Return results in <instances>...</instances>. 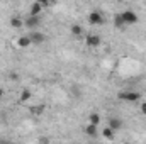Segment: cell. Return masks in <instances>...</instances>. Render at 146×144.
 I'll use <instances>...</instances> for the list:
<instances>
[{
    "mask_svg": "<svg viewBox=\"0 0 146 144\" xmlns=\"http://www.w3.org/2000/svg\"><path fill=\"white\" fill-rule=\"evenodd\" d=\"M42 105H37V107H33L31 108V112H33V114H41V112H42Z\"/></svg>",
    "mask_w": 146,
    "mask_h": 144,
    "instance_id": "cell-17",
    "label": "cell"
},
{
    "mask_svg": "<svg viewBox=\"0 0 146 144\" xmlns=\"http://www.w3.org/2000/svg\"><path fill=\"white\" fill-rule=\"evenodd\" d=\"M88 122H90V126H99L100 124V115L99 114H90V117H88Z\"/></svg>",
    "mask_w": 146,
    "mask_h": 144,
    "instance_id": "cell-10",
    "label": "cell"
},
{
    "mask_svg": "<svg viewBox=\"0 0 146 144\" xmlns=\"http://www.w3.org/2000/svg\"><path fill=\"white\" fill-rule=\"evenodd\" d=\"M85 132H87V134H88L90 137H95V136H97V127H95V126H90V124H88V126L85 127Z\"/></svg>",
    "mask_w": 146,
    "mask_h": 144,
    "instance_id": "cell-13",
    "label": "cell"
},
{
    "mask_svg": "<svg viewBox=\"0 0 146 144\" xmlns=\"http://www.w3.org/2000/svg\"><path fill=\"white\" fill-rule=\"evenodd\" d=\"M10 26H12L14 29H19V27L24 26V22H22V19H19V17H12V19H10Z\"/></svg>",
    "mask_w": 146,
    "mask_h": 144,
    "instance_id": "cell-12",
    "label": "cell"
},
{
    "mask_svg": "<svg viewBox=\"0 0 146 144\" xmlns=\"http://www.w3.org/2000/svg\"><path fill=\"white\" fill-rule=\"evenodd\" d=\"M10 78H12V80H17V78H19V76H17V75H15V73H10Z\"/></svg>",
    "mask_w": 146,
    "mask_h": 144,
    "instance_id": "cell-19",
    "label": "cell"
},
{
    "mask_svg": "<svg viewBox=\"0 0 146 144\" xmlns=\"http://www.w3.org/2000/svg\"><path fill=\"white\" fill-rule=\"evenodd\" d=\"M82 31H83V29H82V26H80V24H73V26H72V34H73V36H80V34H82Z\"/></svg>",
    "mask_w": 146,
    "mask_h": 144,
    "instance_id": "cell-14",
    "label": "cell"
},
{
    "mask_svg": "<svg viewBox=\"0 0 146 144\" xmlns=\"http://www.w3.org/2000/svg\"><path fill=\"white\" fill-rule=\"evenodd\" d=\"M17 44H19L21 48H27V46H31L33 42H31V37H29V36H22V37H19Z\"/></svg>",
    "mask_w": 146,
    "mask_h": 144,
    "instance_id": "cell-9",
    "label": "cell"
},
{
    "mask_svg": "<svg viewBox=\"0 0 146 144\" xmlns=\"http://www.w3.org/2000/svg\"><path fill=\"white\" fill-rule=\"evenodd\" d=\"M124 20H122V17H121V14L119 15H115V27H119V29H124Z\"/></svg>",
    "mask_w": 146,
    "mask_h": 144,
    "instance_id": "cell-15",
    "label": "cell"
},
{
    "mask_svg": "<svg viewBox=\"0 0 146 144\" xmlns=\"http://www.w3.org/2000/svg\"><path fill=\"white\" fill-rule=\"evenodd\" d=\"M141 112L146 115V102H145V104H141Z\"/></svg>",
    "mask_w": 146,
    "mask_h": 144,
    "instance_id": "cell-18",
    "label": "cell"
},
{
    "mask_svg": "<svg viewBox=\"0 0 146 144\" xmlns=\"http://www.w3.org/2000/svg\"><path fill=\"white\" fill-rule=\"evenodd\" d=\"M2 95H3V90H2V88H0V98H2Z\"/></svg>",
    "mask_w": 146,
    "mask_h": 144,
    "instance_id": "cell-20",
    "label": "cell"
},
{
    "mask_svg": "<svg viewBox=\"0 0 146 144\" xmlns=\"http://www.w3.org/2000/svg\"><path fill=\"white\" fill-rule=\"evenodd\" d=\"M87 44L92 46V48L100 46V36H97V34H90V36H87Z\"/></svg>",
    "mask_w": 146,
    "mask_h": 144,
    "instance_id": "cell-6",
    "label": "cell"
},
{
    "mask_svg": "<svg viewBox=\"0 0 146 144\" xmlns=\"http://www.w3.org/2000/svg\"><path fill=\"white\" fill-rule=\"evenodd\" d=\"M31 42L33 44H42L44 41H46V36L42 34V32H37V31H34V32H31Z\"/></svg>",
    "mask_w": 146,
    "mask_h": 144,
    "instance_id": "cell-4",
    "label": "cell"
},
{
    "mask_svg": "<svg viewBox=\"0 0 146 144\" xmlns=\"http://www.w3.org/2000/svg\"><path fill=\"white\" fill-rule=\"evenodd\" d=\"M139 93L138 92H121L119 93V98L121 100H127V102H136V100H139Z\"/></svg>",
    "mask_w": 146,
    "mask_h": 144,
    "instance_id": "cell-2",
    "label": "cell"
},
{
    "mask_svg": "<svg viewBox=\"0 0 146 144\" xmlns=\"http://www.w3.org/2000/svg\"><path fill=\"white\" fill-rule=\"evenodd\" d=\"M121 17H122V20H124L126 26H129V24H136V22H138V15H136L133 10H126V12H122Z\"/></svg>",
    "mask_w": 146,
    "mask_h": 144,
    "instance_id": "cell-1",
    "label": "cell"
},
{
    "mask_svg": "<svg viewBox=\"0 0 146 144\" xmlns=\"http://www.w3.org/2000/svg\"><path fill=\"white\" fill-rule=\"evenodd\" d=\"M102 136H104L106 139H109V141H112V139L115 137V132H114V131H112L110 127H106V129L102 131Z\"/></svg>",
    "mask_w": 146,
    "mask_h": 144,
    "instance_id": "cell-11",
    "label": "cell"
},
{
    "mask_svg": "<svg viewBox=\"0 0 146 144\" xmlns=\"http://www.w3.org/2000/svg\"><path fill=\"white\" fill-rule=\"evenodd\" d=\"M88 22H90V24H94V26H97V24H102V22H104V19H102V14H100V12H97V10L90 12V15H88Z\"/></svg>",
    "mask_w": 146,
    "mask_h": 144,
    "instance_id": "cell-3",
    "label": "cell"
},
{
    "mask_svg": "<svg viewBox=\"0 0 146 144\" xmlns=\"http://www.w3.org/2000/svg\"><path fill=\"white\" fill-rule=\"evenodd\" d=\"M37 24H39V15H29V17L24 20V26H26V27H29V29L37 27Z\"/></svg>",
    "mask_w": 146,
    "mask_h": 144,
    "instance_id": "cell-5",
    "label": "cell"
},
{
    "mask_svg": "<svg viewBox=\"0 0 146 144\" xmlns=\"http://www.w3.org/2000/svg\"><path fill=\"white\" fill-rule=\"evenodd\" d=\"M41 10H42L41 2H34V3L31 5V10H29L31 14H29V15H39V12H41Z\"/></svg>",
    "mask_w": 146,
    "mask_h": 144,
    "instance_id": "cell-7",
    "label": "cell"
},
{
    "mask_svg": "<svg viewBox=\"0 0 146 144\" xmlns=\"http://www.w3.org/2000/svg\"><path fill=\"white\" fill-rule=\"evenodd\" d=\"M31 98V92L29 90H22V93H21V102H27Z\"/></svg>",
    "mask_w": 146,
    "mask_h": 144,
    "instance_id": "cell-16",
    "label": "cell"
},
{
    "mask_svg": "<svg viewBox=\"0 0 146 144\" xmlns=\"http://www.w3.org/2000/svg\"><path fill=\"white\" fill-rule=\"evenodd\" d=\"M107 127H110V129L115 132L117 129H121V127H122V122H121L119 119H110V120H109V126H107Z\"/></svg>",
    "mask_w": 146,
    "mask_h": 144,
    "instance_id": "cell-8",
    "label": "cell"
}]
</instances>
